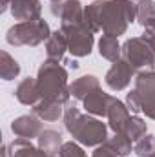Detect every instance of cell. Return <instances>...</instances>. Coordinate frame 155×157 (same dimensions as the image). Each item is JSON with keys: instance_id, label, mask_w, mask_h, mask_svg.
Returning a JSON list of instances; mask_svg holds the SVG:
<instances>
[{"instance_id": "cell-16", "label": "cell", "mask_w": 155, "mask_h": 157, "mask_svg": "<svg viewBox=\"0 0 155 157\" xmlns=\"http://www.w3.org/2000/svg\"><path fill=\"white\" fill-rule=\"evenodd\" d=\"M100 88V80L95 75H82L70 84V95L77 101H84L89 93Z\"/></svg>"}, {"instance_id": "cell-20", "label": "cell", "mask_w": 155, "mask_h": 157, "mask_svg": "<svg viewBox=\"0 0 155 157\" xmlns=\"http://www.w3.org/2000/svg\"><path fill=\"white\" fill-rule=\"evenodd\" d=\"M99 53L102 59L110 60V62H117L122 59V46L119 44L117 37L112 35H102L99 40Z\"/></svg>"}, {"instance_id": "cell-29", "label": "cell", "mask_w": 155, "mask_h": 157, "mask_svg": "<svg viewBox=\"0 0 155 157\" xmlns=\"http://www.w3.org/2000/svg\"><path fill=\"white\" fill-rule=\"evenodd\" d=\"M91 157H119V155L108 146V143H104V144H100V146L95 148V152L91 154Z\"/></svg>"}, {"instance_id": "cell-6", "label": "cell", "mask_w": 155, "mask_h": 157, "mask_svg": "<svg viewBox=\"0 0 155 157\" xmlns=\"http://www.w3.org/2000/svg\"><path fill=\"white\" fill-rule=\"evenodd\" d=\"M60 31L68 40V51L73 57H88L93 49V31L86 22L77 24H60Z\"/></svg>"}, {"instance_id": "cell-10", "label": "cell", "mask_w": 155, "mask_h": 157, "mask_svg": "<svg viewBox=\"0 0 155 157\" xmlns=\"http://www.w3.org/2000/svg\"><path fill=\"white\" fill-rule=\"evenodd\" d=\"M115 97H112L110 93L102 91L100 88L95 90L93 93H89L82 102H84V110L89 113V115H95V117H108V112H110V106L113 104Z\"/></svg>"}, {"instance_id": "cell-32", "label": "cell", "mask_w": 155, "mask_h": 157, "mask_svg": "<svg viewBox=\"0 0 155 157\" xmlns=\"http://www.w3.org/2000/svg\"><path fill=\"white\" fill-rule=\"evenodd\" d=\"M2 157H9V155H7V146H4V148H2Z\"/></svg>"}, {"instance_id": "cell-31", "label": "cell", "mask_w": 155, "mask_h": 157, "mask_svg": "<svg viewBox=\"0 0 155 157\" xmlns=\"http://www.w3.org/2000/svg\"><path fill=\"white\" fill-rule=\"evenodd\" d=\"M9 2H11V0H2V6H0V11H2V13L9 7Z\"/></svg>"}, {"instance_id": "cell-11", "label": "cell", "mask_w": 155, "mask_h": 157, "mask_svg": "<svg viewBox=\"0 0 155 157\" xmlns=\"http://www.w3.org/2000/svg\"><path fill=\"white\" fill-rule=\"evenodd\" d=\"M9 9L15 20L28 22V20H39L42 13L40 0H11Z\"/></svg>"}, {"instance_id": "cell-27", "label": "cell", "mask_w": 155, "mask_h": 157, "mask_svg": "<svg viewBox=\"0 0 155 157\" xmlns=\"http://www.w3.org/2000/svg\"><path fill=\"white\" fill-rule=\"evenodd\" d=\"M126 106H128V110H130L131 113L142 112V102H141V97H139V93H137L135 90H131V91L126 95Z\"/></svg>"}, {"instance_id": "cell-3", "label": "cell", "mask_w": 155, "mask_h": 157, "mask_svg": "<svg viewBox=\"0 0 155 157\" xmlns=\"http://www.w3.org/2000/svg\"><path fill=\"white\" fill-rule=\"evenodd\" d=\"M37 84H39L40 99L57 101L64 106L71 99L70 84H68V70L57 60L46 59L40 64L39 73H37Z\"/></svg>"}, {"instance_id": "cell-26", "label": "cell", "mask_w": 155, "mask_h": 157, "mask_svg": "<svg viewBox=\"0 0 155 157\" xmlns=\"http://www.w3.org/2000/svg\"><path fill=\"white\" fill-rule=\"evenodd\" d=\"M60 157H88V154L84 152V148L80 144H77L75 141H68L60 148Z\"/></svg>"}, {"instance_id": "cell-8", "label": "cell", "mask_w": 155, "mask_h": 157, "mask_svg": "<svg viewBox=\"0 0 155 157\" xmlns=\"http://www.w3.org/2000/svg\"><path fill=\"white\" fill-rule=\"evenodd\" d=\"M135 75H137L135 70H133L124 59H120V60L113 62V66L108 70V73H106V77H104V82H106V86H108L110 90H113V91H122V90L128 88V84L131 82V78L135 77Z\"/></svg>"}, {"instance_id": "cell-15", "label": "cell", "mask_w": 155, "mask_h": 157, "mask_svg": "<svg viewBox=\"0 0 155 157\" xmlns=\"http://www.w3.org/2000/svg\"><path fill=\"white\" fill-rule=\"evenodd\" d=\"M37 139H39V148L47 157H59L60 155V148L64 144L60 132H57L53 128H46V130H42V133H40Z\"/></svg>"}, {"instance_id": "cell-17", "label": "cell", "mask_w": 155, "mask_h": 157, "mask_svg": "<svg viewBox=\"0 0 155 157\" xmlns=\"http://www.w3.org/2000/svg\"><path fill=\"white\" fill-rule=\"evenodd\" d=\"M7 155L9 157H47L39 146L31 143V139L17 137L7 144Z\"/></svg>"}, {"instance_id": "cell-24", "label": "cell", "mask_w": 155, "mask_h": 157, "mask_svg": "<svg viewBox=\"0 0 155 157\" xmlns=\"http://www.w3.org/2000/svg\"><path fill=\"white\" fill-rule=\"evenodd\" d=\"M137 22L146 28L155 22V2L153 0H142L137 4Z\"/></svg>"}, {"instance_id": "cell-34", "label": "cell", "mask_w": 155, "mask_h": 157, "mask_svg": "<svg viewBox=\"0 0 155 157\" xmlns=\"http://www.w3.org/2000/svg\"><path fill=\"white\" fill-rule=\"evenodd\" d=\"M51 2H60V0H51Z\"/></svg>"}, {"instance_id": "cell-25", "label": "cell", "mask_w": 155, "mask_h": 157, "mask_svg": "<svg viewBox=\"0 0 155 157\" xmlns=\"http://www.w3.org/2000/svg\"><path fill=\"white\" fill-rule=\"evenodd\" d=\"M133 152L139 157H148L155 154V135H144L142 139H139L133 146Z\"/></svg>"}, {"instance_id": "cell-13", "label": "cell", "mask_w": 155, "mask_h": 157, "mask_svg": "<svg viewBox=\"0 0 155 157\" xmlns=\"http://www.w3.org/2000/svg\"><path fill=\"white\" fill-rule=\"evenodd\" d=\"M15 97L20 104L24 106H35L40 101V91H39V84L37 78L33 77H26L22 78L15 90Z\"/></svg>"}, {"instance_id": "cell-22", "label": "cell", "mask_w": 155, "mask_h": 157, "mask_svg": "<svg viewBox=\"0 0 155 157\" xmlns=\"http://www.w3.org/2000/svg\"><path fill=\"white\" fill-rule=\"evenodd\" d=\"M106 143H108V146H110V148H112L119 157L130 155V154H131V150H133V148H131V143H133V141H131L124 132H117L115 135H113V137H110Z\"/></svg>"}, {"instance_id": "cell-35", "label": "cell", "mask_w": 155, "mask_h": 157, "mask_svg": "<svg viewBox=\"0 0 155 157\" xmlns=\"http://www.w3.org/2000/svg\"><path fill=\"white\" fill-rule=\"evenodd\" d=\"M137 2H142V0H137Z\"/></svg>"}, {"instance_id": "cell-4", "label": "cell", "mask_w": 155, "mask_h": 157, "mask_svg": "<svg viewBox=\"0 0 155 157\" xmlns=\"http://www.w3.org/2000/svg\"><path fill=\"white\" fill-rule=\"evenodd\" d=\"M51 37V29L49 24L39 18V20H28V22H17L15 26H11L6 33V40L9 46L20 48V46H39L44 40Z\"/></svg>"}, {"instance_id": "cell-12", "label": "cell", "mask_w": 155, "mask_h": 157, "mask_svg": "<svg viewBox=\"0 0 155 157\" xmlns=\"http://www.w3.org/2000/svg\"><path fill=\"white\" fill-rule=\"evenodd\" d=\"M42 122L37 115H22V117L15 119L11 122V132L17 137H24V139H35L42 133Z\"/></svg>"}, {"instance_id": "cell-2", "label": "cell", "mask_w": 155, "mask_h": 157, "mask_svg": "<svg viewBox=\"0 0 155 157\" xmlns=\"http://www.w3.org/2000/svg\"><path fill=\"white\" fill-rule=\"evenodd\" d=\"M64 126L71 137L82 146H100L108 141V126L95 117L80 113L73 102H68L64 108Z\"/></svg>"}, {"instance_id": "cell-7", "label": "cell", "mask_w": 155, "mask_h": 157, "mask_svg": "<svg viewBox=\"0 0 155 157\" xmlns=\"http://www.w3.org/2000/svg\"><path fill=\"white\" fill-rule=\"evenodd\" d=\"M135 91L142 102V113L155 121V70L141 71L135 75Z\"/></svg>"}, {"instance_id": "cell-23", "label": "cell", "mask_w": 155, "mask_h": 157, "mask_svg": "<svg viewBox=\"0 0 155 157\" xmlns=\"http://www.w3.org/2000/svg\"><path fill=\"white\" fill-rule=\"evenodd\" d=\"M146 132H148V126H146V121L141 117H137V115H131V117L128 119V122H126V128H124V133L131 139V141H139V139H142L144 135H146Z\"/></svg>"}, {"instance_id": "cell-33", "label": "cell", "mask_w": 155, "mask_h": 157, "mask_svg": "<svg viewBox=\"0 0 155 157\" xmlns=\"http://www.w3.org/2000/svg\"><path fill=\"white\" fill-rule=\"evenodd\" d=\"M148 157H155V154H152V155H148Z\"/></svg>"}, {"instance_id": "cell-1", "label": "cell", "mask_w": 155, "mask_h": 157, "mask_svg": "<svg viewBox=\"0 0 155 157\" xmlns=\"http://www.w3.org/2000/svg\"><path fill=\"white\" fill-rule=\"evenodd\" d=\"M133 20H137L133 0H93L84 7V22L93 33L102 31L119 39Z\"/></svg>"}, {"instance_id": "cell-28", "label": "cell", "mask_w": 155, "mask_h": 157, "mask_svg": "<svg viewBox=\"0 0 155 157\" xmlns=\"http://www.w3.org/2000/svg\"><path fill=\"white\" fill-rule=\"evenodd\" d=\"M142 39L146 40V44L152 48V51L155 53V22L144 28V33H142Z\"/></svg>"}, {"instance_id": "cell-30", "label": "cell", "mask_w": 155, "mask_h": 157, "mask_svg": "<svg viewBox=\"0 0 155 157\" xmlns=\"http://www.w3.org/2000/svg\"><path fill=\"white\" fill-rule=\"evenodd\" d=\"M62 62H64V64H68V68H71V70H77V68H78V62L75 60V59H64Z\"/></svg>"}, {"instance_id": "cell-21", "label": "cell", "mask_w": 155, "mask_h": 157, "mask_svg": "<svg viewBox=\"0 0 155 157\" xmlns=\"http://www.w3.org/2000/svg\"><path fill=\"white\" fill-rule=\"evenodd\" d=\"M20 73V64L7 53V51H0V75L4 80H13L18 77Z\"/></svg>"}, {"instance_id": "cell-14", "label": "cell", "mask_w": 155, "mask_h": 157, "mask_svg": "<svg viewBox=\"0 0 155 157\" xmlns=\"http://www.w3.org/2000/svg\"><path fill=\"white\" fill-rule=\"evenodd\" d=\"M31 113L37 115L40 121L55 122L60 117H64V104L57 101H49V99H40L35 106H31Z\"/></svg>"}, {"instance_id": "cell-19", "label": "cell", "mask_w": 155, "mask_h": 157, "mask_svg": "<svg viewBox=\"0 0 155 157\" xmlns=\"http://www.w3.org/2000/svg\"><path fill=\"white\" fill-rule=\"evenodd\" d=\"M66 51H68V40H66L64 33H62L60 29H57L55 33H51L49 39L46 40V55H47V59H51V60L62 62Z\"/></svg>"}, {"instance_id": "cell-5", "label": "cell", "mask_w": 155, "mask_h": 157, "mask_svg": "<svg viewBox=\"0 0 155 157\" xmlns=\"http://www.w3.org/2000/svg\"><path fill=\"white\" fill-rule=\"evenodd\" d=\"M122 59L135 70V73L155 68V53L142 37H131L122 44Z\"/></svg>"}, {"instance_id": "cell-9", "label": "cell", "mask_w": 155, "mask_h": 157, "mask_svg": "<svg viewBox=\"0 0 155 157\" xmlns=\"http://www.w3.org/2000/svg\"><path fill=\"white\" fill-rule=\"evenodd\" d=\"M51 15L60 18V24H77L84 22V7L78 0H60L51 2Z\"/></svg>"}, {"instance_id": "cell-18", "label": "cell", "mask_w": 155, "mask_h": 157, "mask_svg": "<svg viewBox=\"0 0 155 157\" xmlns=\"http://www.w3.org/2000/svg\"><path fill=\"white\" fill-rule=\"evenodd\" d=\"M130 117H131V115H130V110H128L126 102L115 99L113 104L110 106V112H108V126H110L115 133L117 132H124L126 122H128Z\"/></svg>"}]
</instances>
